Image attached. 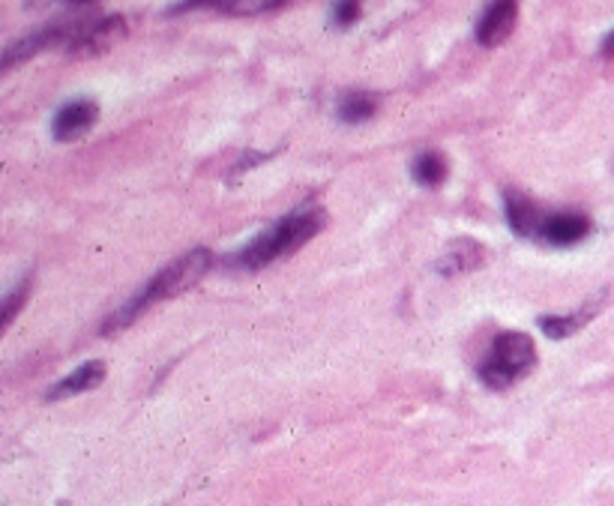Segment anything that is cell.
Wrapping results in <instances>:
<instances>
[{
    "mask_svg": "<svg viewBox=\"0 0 614 506\" xmlns=\"http://www.w3.org/2000/svg\"><path fill=\"white\" fill-rule=\"evenodd\" d=\"M602 309V296L597 300H590L585 303L581 309L573 312V315H552V318H539V327H542V333L549 336V339H566V336L578 333L585 324Z\"/></svg>",
    "mask_w": 614,
    "mask_h": 506,
    "instance_id": "obj_13",
    "label": "cell"
},
{
    "mask_svg": "<svg viewBox=\"0 0 614 506\" xmlns=\"http://www.w3.org/2000/svg\"><path fill=\"white\" fill-rule=\"evenodd\" d=\"M126 37L124 15H105V18H78L76 37L66 46L69 54H100L112 49L117 39Z\"/></svg>",
    "mask_w": 614,
    "mask_h": 506,
    "instance_id": "obj_5",
    "label": "cell"
},
{
    "mask_svg": "<svg viewBox=\"0 0 614 506\" xmlns=\"http://www.w3.org/2000/svg\"><path fill=\"white\" fill-rule=\"evenodd\" d=\"M602 58H614V30L609 34V37L602 39Z\"/></svg>",
    "mask_w": 614,
    "mask_h": 506,
    "instance_id": "obj_18",
    "label": "cell"
},
{
    "mask_svg": "<svg viewBox=\"0 0 614 506\" xmlns=\"http://www.w3.org/2000/svg\"><path fill=\"white\" fill-rule=\"evenodd\" d=\"M360 18V0H338L333 7V22L338 27H351Z\"/></svg>",
    "mask_w": 614,
    "mask_h": 506,
    "instance_id": "obj_17",
    "label": "cell"
},
{
    "mask_svg": "<svg viewBox=\"0 0 614 506\" xmlns=\"http://www.w3.org/2000/svg\"><path fill=\"white\" fill-rule=\"evenodd\" d=\"M102 378H105V363H100V359H90V363H85V366H78L73 375H66V378H61V381L54 383L46 399L57 402V399H69V395L88 393V390H93V387H100Z\"/></svg>",
    "mask_w": 614,
    "mask_h": 506,
    "instance_id": "obj_12",
    "label": "cell"
},
{
    "mask_svg": "<svg viewBox=\"0 0 614 506\" xmlns=\"http://www.w3.org/2000/svg\"><path fill=\"white\" fill-rule=\"evenodd\" d=\"M100 121V105L93 102V99H73V102H66L61 112L54 114V121H51V136L54 141H78V138H85L97 126Z\"/></svg>",
    "mask_w": 614,
    "mask_h": 506,
    "instance_id": "obj_7",
    "label": "cell"
},
{
    "mask_svg": "<svg viewBox=\"0 0 614 506\" xmlns=\"http://www.w3.org/2000/svg\"><path fill=\"white\" fill-rule=\"evenodd\" d=\"M27 288H30V279H22V282L15 284V291H10V294H7V300H3V327H10V324H13V318H15V312L25 306Z\"/></svg>",
    "mask_w": 614,
    "mask_h": 506,
    "instance_id": "obj_16",
    "label": "cell"
},
{
    "mask_svg": "<svg viewBox=\"0 0 614 506\" xmlns=\"http://www.w3.org/2000/svg\"><path fill=\"white\" fill-rule=\"evenodd\" d=\"M411 174H414V180L420 186H428V189H438L444 180H447V160L440 156L438 150H426V153H420L411 165Z\"/></svg>",
    "mask_w": 614,
    "mask_h": 506,
    "instance_id": "obj_15",
    "label": "cell"
},
{
    "mask_svg": "<svg viewBox=\"0 0 614 506\" xmlns=\"http://www.w3.org/2000/svg\"><path fill=\"white\" fill-rule=\"evenodd\" d=\"M39 3V0H37ZM49 3H88V0H49Z\"/></svg>",
    "mask_w": 614,
    "mask_h": 506,
    "instance_id": "obj_19",
    "label": "cell"
},
{
    "mask_svg": "<svg viewBox=\"0 0 614 506\" xmlns=\"http://www.w3.org/2000/svg\"><path fill=\"white\" fill-rule=\"evenodd\" d=\"M483 261H486V249L479 246L476 240H456V243L440 255L438 264H435V270H438L440 276L452 279V276H462V273L476 270Z\"/></svg>",
    "mask_w": 614,
    "mask_h": 506,
    "instance_id": "obj_11",
    "label": "cell"
},
{
    "mask_svg": "<svg viewBox=\"0 0 614 506\" xmlns=\"http://www.w3.org/2000/svg\"><path fill=\"white\" fill-rule=\"evenodd\" d=\"M210 267H214V255H210L207 249H192L187 255H180L175 264H168L165 270L156 273L151 282L144 284L132 300H126L124 306L105 321L102 333H117V330L129 327V324L139 318L141 312H148L151 306H156V303L187 294L189 288H195V284L207 276Z\"/></svg>",
    "mask_w": 614,
    "mask_h": 506,
    "instance_id": "obj_2",
    "label": "cell"
},
{
    "mask_svg": "<svg viewBox=\"0 0 614 506\" xmlns=\"http://www.w3.org/2000/svg\"><path fill=\"white\" fill-rule=\"evenodd\" d=\"M327 225L324 211L318 204H303L294 213H289L285 219H279L277 225H270L267 231L258 237H252L250 243L238 249L234 255H228V270L255 273L270 267L273 261L294 255L297 249H303L312 240L321 228Z\"/></svg>",
    "mask_w": 614,
    "mask_h": 506,
    "instance_id": "obj_1",
    "label": "cell"
},
{
    "mask_svg": "<svg viewBox=\"0 0 614 506\" xmlns=\"http://www.w3.org/2000/svg\"><path fill=\"white\" fill-rule=\"evenodd\" d=\"M76 27H78V18L76 22H57V25L39 27V30H34V34L15 39V42H10L7 51H3V63H0V69H3V73H10V69L18 66V63L37 58L39 51L66 49V46L73 42V37H76Z\"/></svg>",
    "mask_w": 614,
    "mask_h": 506,
    "instance_id": "obj_4",
    "label": "cell"
},
{
    "mask_svg": "<svg viewBox=\"0 0 614 506\" xmlns=\"http://www.w3.org/2000/svg\"><path fill=\"white\" fill-rule=\"evenodd\" d=\"M590 235V219L581 213H552L539 225V235L549 246H576Z\"/></svg>",
    "mask_w": 614,
    "mask_h": 506,
    "instance_id": "obj_8",
    "label": "cell"
},
{
    "mask_svg": "<svg viewBox=\"0 0 614 506\" xmlns=\"http://www.w3.org/2000/svg\"><path fill=\"white\" fill-rule=\"evenodd\" d=\"M534 363H537L534 339L519 330H503L491 339L489 357L479 363L476 375L489 390H507L534 369Z\"/></svg>",
    "mask_w": 614,
    "mask_h": 506,
    "instance_id": "obj_3",
    "label": "cell"
},
{
    "mask_svg": "<svg viewBox=\"0 0 614 506\" xmlns=\"http://www.w3.org/2000/svg\"><path fill=\"white\" fill-rule=\"evenodd\" d=\"M378 112V97L375 93H366V90H348V93H342L338 97V105H336V114L342 124H366V121H372Z\"/></svg>",
    "mask_w": 614,
    "mask_h": 506,
    "instance_id": "obj_14",
    "label": "cell"
},
{
    "mask_svg": "<svg viewBox=\"0 0 614 506\" xmlns=\"http://www.w3.org/2000/svg\"><path fill=\"white\" fill-rule=\"evenodd\" d=\"M285 0H180L175 3L168 13L180 15V13H192V10H214V13L222 15H264L279 10Z\"/></svg>",
    "mask_w": 614,
    "mask_h": 506,
    "instance_id": "obj_9",
    "label": "cell"
},
{
    "mask_svg": "<svg viewBox=\"0 0 614 506\" xmlns=\"http://www.w3.org/2000/svg\"><path fill=\"white\" fill-rule=\"evenodd\" d=\"M515 22H519V0H489V7L476 22V42L483 49H498L501 42L513 37Z\"/></svg>",
    "mask_w": 614,
    "mask_h": 506,
    "instance_id": "obj_6",
    "label": "cell"
},
{
    "mask_svg": "<svg viewBox=\"0 0 614 506\" xmlns=\"http://www.w3.org/2000/svg\"><path fill=\"white\" fill-rule=\"evenodd\" d=\"M503 216H507V225L513 228V235L519 237H537L539 225L546 219V216H539L537 204L515 189L503 192Z\"/></svg>",
    "mask_w": 614,
    "mask_h": 506,
    "instance_id": "obj_10",
    "label": "cell"
}]
</instances>
